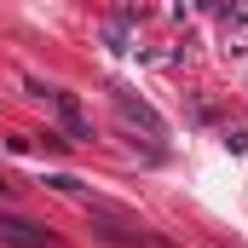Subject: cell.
I'll return each instance as SVG.
<instances>
[{"instance_id": "1", "label": "cell", "mask_w": 248, "mask_h": 248, "mask_svg": "<svg viewBox=\"0 0 248 248\" xmlns=\"http://www.w3.org/2000/svg\"><path fill=\"white\" fill-rule=\"evenodd\" d=\"M0 243H12V248H52V237L35 219H23V214H0Z\"/></svg>"}, {"instance_id": "2", "label": "cell", "mask_w": 248, "mask_h": 248, "mask_svg": "<svg viewBox=\"0 0 248 248\" xmlns=\"http://www.w3.org/2000/svg\"><path fill=\"white\" fill-rule=\"evenodd\" d=\"M46 98H52V110H58L63 133H69L75 144H93V122L81 116V104H75V93H46Z\"/></svg>"}]
</instances>
